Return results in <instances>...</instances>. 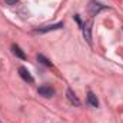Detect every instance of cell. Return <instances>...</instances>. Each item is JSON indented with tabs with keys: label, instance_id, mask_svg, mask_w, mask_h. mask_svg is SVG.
<instances>
[{
	"label": "cell",
	"instance_id": "obj_8",
	"mask_svg": "<svg viewBox=\"0 0 123 123\" xmlns=\"http://www.w3.org/2000/svg\"><path fill=\"white\" fill-rule=\"evenodd\" d=\"M87 103H89L92 107H99V100H97V97L94 96V93H92V92L87 93Z\"/></svg>",
	"mask_w": 123,
	"mask_h": 123
},
{
	"label": "cell",
	"instance_id": "obj_4",
	"mask_svg": "<svg viewBox=\"0 0 123 123\" xmlns=\"http://www.w3.org/2000/svg\"><path fill=\"white\" fill-rule=\"evenodd\" d=\"M19 74H20V77L25 80V82H27V83H33L34 82V79H33V76L30 74V72L26 69V67H19Z\"/></svg>",
	"mask_w": 123,
	"mask_h": 123
},
{
	"label": "cell",
	"instance_id": "obj_9",
	"mask_svg": "<svg viewBox=\"0 0 123 123\" xmlns=\"http://www.w3.org/2000/svg\"><path fill=\"white\" fill-rule=\"evenodd\" d=\"M37 60L40 62V63H43L44 66H47V67H52L53 64H52V62L49 60V59H46L43 55H37Z\"/></svg>",
	"mask_w": 123,
	"mask_h": 123
},
{
	"label": "cell",
	"instance_id": "obj_5",
	"mask_svg": "<svg viewBox=\"0 0 123 123\" xmlns=\"http://www.w3.org/2000/svg\"><path fill=\"white\" fill-rule=\"evenodd\" d=\"M37 92H39L40 96H43V97H52L55 94V89L50 87V86H40Z\"/></svg>",
	"mask_w": 123,
	"mask_h": 123
},
{
	"label": "cell",
	"instance_id": "obj_11",
	"mask_svg": "<svg viewBox=\"0 0 123 123\" xmlns=\"http://www.w3.org/2000/svg\"><path fill=\"white\" fill-rule=\"evenodd\" d=\"M0 123H1V122H0Z\"/></svg>",
	"mask_w": 123,
	"mask_h": 123
},
{
	"label": "cell",
	"instance_id": "obj_2",
	"mask_svg": "<svg viewBox=\"0 0 123 123\" xmlns=\"http://www.w3.org/2000/svg\"><path fill=\"white\" fill-rule=\"evenodd\" d=\"M92 25L93 22L92 20H87L83 26H82V29H83V36H85V39H86V42L89 43V44H92Z\"/></svg>",
	"mask_w": 123,
	"mask_h": 123
},
{
	"label": "cell",
	"instance_id": "obj_3",
	"mask_svg": "<svg viewBox=\"0 0 123 123\" xmlns=\"http://www.w3.org/2000/svg\"><path fill=\"white\" fill-rule=\"evenodd\" d=\"M63 27V22H59L56 25H50V26H43V27H39L36 29L34 33H47V31H53V30H59Z\"/></svg>",
	"mask_w": 123,
	"mask_h": 123
},
{
	"label": "cell",
	"instance_id": "obj_1",
	"mask_svg": "<svg viewBox=\"0 0 123 123\" xmlns=\"http://www.w3.org/2000/svg\"><path fill=\"white\" fill-rule=\"evenodd\" d=\"M105 9H107V7L103 6V4H100V3H97V1H90V3H89V7H87L90 16H96L99 12H102V10H105Z\"/></svg>",
	"mask_w": 123,
	"mask_h": 123
},
{
	"label": "cell",
	"instance_id": "obj_10",
	"mask_svg": "<svg viewBox=\"0 0 123 123\" xmlns=\"http://www.w3.org/2000/svg\"><path fill=\"white\" fill-rule=\"evenodd\" d=\"M17 0H4V3H7V4H14Z\"/></svg>",
	"mask_w": 123,
	"mask_h": 123
},
{
	"label": "cell",
	"instance_id": "obj_7",
	"mask_svg": "<svg viewBox=\"0 0 123 123\" xmlns=\"http://www.w3.org/2000/svg\"><path fill=\"white\" fill-rule=\"evenodd\" d=\"M12 52H13V55H14V56H17L19 59H22V60H25V59H26V53H25V52H23L17 44H13V46H12Z\"/></svg>",
	"mask_w": 123,
	"mask_h": 123
},
{
	"label": "cell",
	"instance_id": "obj_6",
	"mask_svg": "<svg viewBox=\"0 0 123 123\" xmlns=\"http://www.w3.org/2000/svg\"><path fill=\"white\" fill-rule=\"evenodd\" d=\"M66 96H67V99H69V102H70L72 105H74V106H80V100L77 99V96L73 93V90H72V89H67Z\"/></svg>",
	"mask_w": 123,
	"mask_h": 123
}]
</instances>
